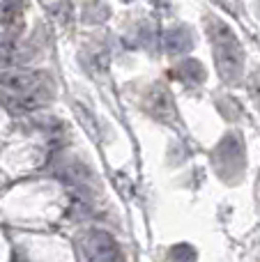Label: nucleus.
Returning a JSON list of instances; mask_svg holds the SVG:
<instances>
[{
	"label": "nucleus",
	"instance_id": "obj_12",
	"mask_svg": "<svg viewBox=\"0 0 260 262\" xmlns=\"http://www.w3.org/2000/svg\"><path fill=\"white\" fill-rule=\"evenodd\" d=\"M249 95H251V99L256 101V106L260 108V69L249 76Z\"/></svg>",
	"mask_w": 260,
	"mask_h": 262
},
{
	"label": "nucleus",
	"instance_id": "obj_1",
	"mask_svg": "<svg viewBox=\"0 0 260 262\" xmlns=\"http://www.w3.org/2000/svg\"><path fill=\"white\" fill-rule=\"evenodd\" d=\"M207 35L212 41V55L221 81L228 85H237L244 74V51L237 35L216 16L207 18Z\"/></svg>",
	"mask_w": 260,
	"mask_h": 262
},
{
	"label": "nucleus",
	"instance_id": "obj_11",
	"mask_svg": "<svg viewBox=\"0 0 260 262\" xmlns=\"http://www.w3.org/2000/svg\"><path fill=\"white\" fill-rule=\"evenodd\" d=\"M168 262H196V249L189 244H175L168 251Z\"/></svg>",
	"mask_w": 260,
	"mask_h": 262
},
{
	"label": "nucleus",
	"instance_id": "obj_13",
	"mask_svg": "<svg viewBox=\"0 0 260 262\" xmlns=\"http://www.w3.org/2000/svg\"><path fill=\"white\" fill-rule=\"evenodd\" d=\"M256 198H258V203H260V175H258V182H256Z\"/></svg>",
	"mask_w": 260,
	"mask_h": 262
},
{
	"label": "nucleus",
	"instance_id": "obj_14",
	"mask_svg": "<svg viewBox=\"0 0 260 262\" xmlns=\"http://www.w3.org/2000/svg\"><path fill=\"white\" fill-rule=\"evenodd\" d=\"M122 3H132V0H122Z\"/></svg>",
	"mask_w": 260,
	"mask_h": 262
},
{
	"label": "nucleus",
	"instance_id": "obj_3",
	"mask_svg": "<svg viewBox=\"0 0 260 262\" xmlns=\"http://www.w3.org/2000/svg\"><path fill=\"white\" fill-rule=\"evenodd\" d=\"M212 166L214 172L226 182H237L247 166V152L240 131H228L212 149Z\"/></svg>",
	"mask_w": 260,
	"mask_h": 262
},
{
	"label": "nucleus",
	"instance_id": "obj_4",
	"mask_svg": "<svg viewBox=\"0 0 260 262\" xmlns=\"http://www.w3.org/2000/svg\"><path fill=\"white\" fill-rule=\"evenodd\" d=\"M85 262H120V246L106 230H88L81 239Z\"/></svg>",
	"mask_w": 260,
	"mask_h": 262
},
{
	"label": "nucleus",
	"instance_id": "obj_7",
	"mask_svg": "<svg viewBox=\"0 0 260 262\" xmlns=\"http://www.w3.org/2000/svg\"><path fill=\"white\" fill-rule=\"evenodd\" d=\"M161 41H164L166 53L180 55V53H187V51L193 49V32H191V28H187V26H175L164 32V39Z\"/></svg>",
	"mask_w": 260,
	"mask_h": 262
},
{
	"label": "nucleus",
	"instance_id": "obj_8",
	"mask_svg": "<svg viewBox=\"0 0 260 262\" xmlns=\"http://www.w3.org/2000/svg\"><path fill=\"white\" fill-rule=\"evenodd\" d=\"M173 76L178 78V81H182L184 85H201V83H205V67L201 64V60H182V62H178V67L173 69Z\"/></svg>",
	"mask_w": 260,
	"mask_h": 262
},
{
	"label": "nucleus",
	"instance_id": "obj_6",
	"mask_svg": "<svg viewBox=\"0 0 260 262\" xmlns=\"http://www.w3.org/2000/svg\"><path fill=\"white\" fill-rule=\"evenodd\" d=\"M58 177L67 186L76 191H92L95 189V172L78 159H64L58 166Z\"/></svg>",
	"mask_w": 260,
	"mask_h": 262
},
{
	"label": "nucleus",
	"instance_id": "obj_5",
	"mask_svg": "<svg viewBox=\"0 0 260 262\" xmlns=\"http://www.w3.org/2000/svg\"><path fill=\"white\" fill-rule=\"evenodd\" d=\"M143 106H145V111L157 120V122H164V124L178 122V111H175L173 97H170V92L166 90L164 85H152L150 90L145 92Z\"/></svg>",
	"mask_w": 260,
	"mask_h": 262
},
{
	"label": "nucleus",
	"instance_id": "obj_2",
	"mask_svg": "<svg viewBox=\"0 0 260 262\" xmlns=\"http://www.w3.org/2000/svg\"><path fill=\"white\" fill-rule=\"evenodd\" d=\"M44 74L32 69H7L0 72V88L18 97L23 108H39L49 101L51 88L44 90Z\"/></svg>",
	"mask_w": 260,
	"mask_h": 262
},
{
	"label": "nucleus",
	"instance_id": "obj_10",
	"mask_svg": "<svg viewBox=\"0 0 260 262\" xmlns=\"http://www.w3.org/2000/svg\"><path fill=\"white\" fill-rule=\"evenodd\" d=\"M216 108L221 111V115H224L226 120H237L240 115H242V106L237 104V101L233 99V97H219L216 99Z\"/></svg>",
	"mask_w": 260,
	"mask_h": 262
},
{
	"label": "nucleus",
	"instance_id": "obj_9",
	"mask_svg": "<svg viewBox=\"0 0 260 262\" xmlns=\"http://www.w3.org/2000/svg\"><path fill=\"white\" fill-rule=\"evenodd\" d=\"M23 0H0V23H12L21 14Z\"/></svg>",
	"mask_w": 260,
	"mask_h": 262
}]
</instances>
